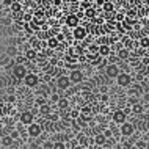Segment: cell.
Listing matches in <instances>:
<instances>
[{
    "label": "cell",
    "instance_id": "cell-1",
    "mask_svg": "<svg viewBox=\"0 0 149 149\" xmlns=\"http://www.w3.org/2000/svg\"><path fill=\"white\" fill-rule=\"evenodd\" d=\"M116 83H118L119 86L126 88L132 83V75L129 74V72H119V75L116 77Z\"/></svg>",
    "mask_w": 149,
    "mask_h": 149
},
{
    "label": "cell",
    "instance_id": "cell-2",
    "mask_svg": "<svg viewBox=\"0 0 149 149\" xmlns=\"http://www.w3.org/2000/svg\"><path fill=\"white\" fill-rule=\"evenodd\" d=\"M27 74H29V71H27L25 64H14V68H13V75H14V79L24 80V77H25Z\"/></svg>",
    "mask_w": 149,
    "mask_h": 149
},
{
    "label": "cell",
    "instance_id": "cell-3",
    "mask_svg": "<svg viewBox=\"0 0 149 149\" xmlns=\"http://www.w3.org/2000/svg\"><path fill=\"white\" fill-rule=\"evenodd\" d=\"M38 83H39V79L36 74H33V72H29V74L24 77V85L29 86V88H35Z\"/></svg>",
    "mask_w": 149,
    "mask_h": 149
},
{
    "label": "cell",
    "instance_id": "cell-4",
    "mask_svg": "<svg viewBox=\"0 0 149 149\" xmlns=\"http://www.w3.org/2000/svg\"><path fill=\"white\" fill-rule=\"evenodd\" d=\"M29 135L31 136V138H38L39 135L42 134V126L41 124H36V123H31L30 126H29Z\"/></svg>",
    "mask_w": 149,
    "mask_h": 149
},
{
    "label": "cell",
    "instance_id": "cell-5",
    "mask_svg": "<svg viewBox=\"0 0 149 149\" xmlns=\"http://www.w3.org/2000/svg\"><path fill=\"white\" fill-rule=\"evenodd\" d=\"M119 130H121V135H123V136H130L132 134H134V130H135V126L132 123H127V121H126V123L121 124Z\"/></svg>",
    "mask_w": 149,
    "mask_h": 149
},
{
    "label": "cell",
    "instance_id": "cell-6",
    "mask_svg": "<svg viewBox=\"0 0 149 149\" xmlns=\"http://www.w3.org/2000/svg\"><path fill=\"white\" fill-rule=\"evenodd\" d=\"M119 68H118V64H108V66L105 68V75L108 79H116L119 75Z\"/></svg>",
    "mask_w": 149,
    "mask_h": 149
},
{
    "label": "cell",
    "instance_id": "cell-7",
    "mask_svg": "<svg viewBox=\"0 0 149 149\" xmlns=\"http://www.w3.org/2000/svg\"><path fill=\"white\" fill-rule=\"evenodd\" d=\"M69 86H71V79L68 75H60L57 79V88H60V90H68Z\"/></svg>",
    "mask_w": 149,
    "mask_h": 149
},
{
    "label": "cell",
    "instance_id": "cell-8",
    "mask_svg": "<svg viewBox=\"0 0 149 149\" xmlns=\"http://www.w3.org/2000/svg\"><path fill=\"white\" fill-rule=\"evenodd\" d=\"M69 79H71V83H80L83 80V72L80 69H74L69 74Z\"/></svg>",
    "mask_w": 149,
    "mask_h": 149
},
{
    "label": "cell",
    "instance_id": "cell-9",
    "mask_svg": "<svg viewBox=\"0 0 149 149\" xmlns=\"http://www.w3.org/2000/svg\"><path fill=\"white\" fill-rule=\"evenodd\" d=\"M126 119H127V113H124V110H116L113 113V121L116 124L126 123Z\"/></svg>",
    "mask_w": 149,
    "mask_h": 149
},
{
    "label": "cell",
    "instance_id": "cell-10",
    "mask_svg": "<svg viewBox=\"0 0 149 149\" xmlns=\"http://www.w3.org/2000/svg\"><path fill=\"white\" fill-rule=\"evenodd\" d=\"M72 35H74V38L79 39V41H80V39H85V38H86V29H85V27L77 25V27L74 29V33H72Z\"/></svg>",
    "mask_w": 149,
    "mask_h": 149
},
{
    "label": "cell",
    "instance_id": "cell-11",
    "mask_svg": "<svg viewBox=\"0 0 149 149\" xmlns=\"http://www.w3.org/2000/svg\"><path fill=\"white\" fill-rule=\"evenodd\" d=\"M33 123V113L31 111H24L21 115V124L24 126H30V124Z\"/></svg>",
    "mask_w": 149,
    "mask_h": 149
},
{
    "label": "cell",
    "instance_id": "cell-12",
    "mask_svg": "<svg viewBox=\"0 0 149 149\" xmlns=\"http://www.w3.org/2000/svg\"><path fill=\"white\" fill-rule=\"evenodd\" d=\"M66 25L72 27V29H75V27L79 25V16L77 14H69L66 17Z\"/></svg>",
    "mask_w": 149,
    "mask_h": 149
},
{
    "label": "cell",
    "instance_id": "cell-13",
    "mask_svg": "<svg viewBox=\"0 0 149 149\" xmlns=\"http://www.w3.org/2000/svg\"><path fill=\"white\" fill-rule=\"evenodd\" d=\"M99 55L100 57H108L111 55V47L108 44H100L99 46Z\"/></svg>",
    "mask_w": 149,
    "mask_h": 149
},
{
    "label": "cell",
    "instance_id": "cell-14",
    "mask_svg": "<svg viewBox=\"0 0 149 149\" xmlns=\"http://www.w3.org/2000/svg\"><path fill=\"white\" fill-rule=\"evenodd\" d=\"M143 105L141 104H134V105H132V113L134 115H136V116H141L143 115Z\"/></svg>",
    "mask_w": 149,
    "mask_h": 149
},
{
    "label": "cell",
    "instance_id": "cell-15",
    "mask_svg": "<svg viewBox=\"0 0 149 149\" xmlns=\"http://www.w3.org/2000/svg\"><path fill=\"white\" fill-rule=\"evenodd\" d=\"M130 57V50L129 49H119L118 50V58L119 60H129Z\"/></svg>",
    "mask_w": 149,
    "mask_h": 149
},
{
    "label": "cell",
    "instance_id": "cell-16",
    "mask_svg": "<svg viewBox=\"0 0 149 149\" xmlns=\"http://www.w3.org/2000/svg\"><path fill=\"white\" fill-rule=\"evenodd\" d=\"M94 143L99 144V146H102V144L107 143V136L104 135V134H97V135L94 136Z\"/></svg>",
    "mask_w": 149,
    "mask_h": 149
},
{
    "label": "cell",
    "instance_id": "cell-17",
    "mask_svg": "<svg viewBox=\"0 0 149 149\" xmlns=\"http://www.w3.org/2000/svg\"><path fill=\"white\" fill-rule=\"evenodd\" d=\"M5 54L8 55V57H16V55H17V49H16L14 46H8Z\"/></svg>",
    "mask_w": 149,
    "mask_h": 149
},
{
    "label": "cell",
    "instance_id": "cell-18",
    "mask_svg": "<svg viewBox=\"0 0 149 149\" xmlns=\"http://www.w3.org/2000/svg\"><path fill=\"white\" fill-rule=\"evenodd\" d=\"M13 141H14V140L13 138H11V135H5V136H3V138H2V144H3V146H11V144H13Z\"/></svg>",
    "mask_w": 149,
    "mask_h": 149
},
{
    "label": "cell",
    "instance_id": "cell-19",
    "mask_svg": "<svg viewBox=\"0 0 149 149\" xmlns=\"http://www.w3.org/2000/svg\"><path fill=\"white\" fill-rule=\"evenodd\" d=\"M57 104H58V108H60V110H66V108H68V105H69V102H68V99H64V97H61V99H60Z\"/></svg>",
    "mask_w": 149,
    "mask_h": 149
},
{
    "label": "cell",
    "instance_id": "cell-20",
    "mask_svg": "<svg viewBox=\"0 0 149 149\" xmlns=\"http://www.w3.org/2000/svg\"><path fill=\"white\" fill-rule=\"evenodd\" d=\"M104 10H105L107 13L113 11V3H111V2H105V3H104Z\"/></svg>",
    "mask_w": 149,
    "mask_h": 149
},
{
    "label": "cell",
    "instance_id": "cell-21",
    "mask_svg": "<svg viewBox=\"0 0 149 149\" xmlns=\"http://www.w3.org/2000/svg\"><path fill=\"white\" fill-rule=\"evenodd\" d=\"M54 149H66V144L63 141H55L54 143Z\"/></svg>",
    "mask_w": 149,
    "mask_h": 149
},
{
    "label": "cell",
    "instance_id": "cell-22",
    "mask_svg": "<svg viewBox=\"0 0 149 149\" xmlns=\"http://www.w3.org/2000/svg\"><path fill=\"white\" fill-rule=\"evenodd\" d=\"M146 143H148V141H143V140H140V141H136L135 148H136V149H146Z\"/></svg>",
    "mask_w": 149,
    "mask_h": 149
},
{
    "label": "cell",
    "instance_id": "cell-23",
    "mask_svg": "<svg viewBox=\"0 0 149 149\" xmlns=\"http://www.w3.org/2000/svg\"><path fill=\"white\" fill-rule=\"evenodd\" d=\"M140 46L144 47V49L149 47V38H141V39H140Z\"/></svg>",
    "mask_w": 149,
    "mask_h": 149
},
{
    "label": "cell",
    "instance_id": "cell-24",
    "mask_svg": "<svg viewBox=\"0 0 149 149\" xmlns=\"http://www.w3.org/2000/svg\"><path fill=\"white\" fill-rule=\"evenodd\" d=\"M79 138H80V140H79V144H82V146L85 148L86 144H88V138H86V136H83V135H80Z\"/></svg>",
    "mask_w": 149,
    "mask_h": 149
},
{
    "label": "cell",
    "instance_id": "cell-25",
    "mask_svg": "<svg viewBox=\"0 0 149 149\" xmlns=\"http://www.w3.org/2000/svg\"><path fill=\"white\" fill-rule=\"evenodd\" d=\"M39 111H41L42 115H47V111H50V108L47 104H44V105H41V108H39Z\"/></svg>",
    "mask_w": 149,
    "mask_h": 149
},
{
    "label": "cell",
    "instance_id": "cell-26",
    "mask_svg": "<svg viewBox=\"0 0 149 149\" xmlns=\"http://www.w3.org/2000/svg\"><path fill=\"white\" fill-rule=\"evenodd\" d=\"M27 58H30V60H33V58H36V50H27Z\"/></svg>",
    "mask_w": 149,
    "mask_h": 149
},
{
    "label": "cell",
    "instance_id": "cell-27",
    "mask_svg": "<svg viewBox=\"0 0 149 149\" xmlns=\"http://www.w3.org/2000/svg\"><path fill=\"white\" fill-rule=\"evenodd\" d=\"M57 46H58V39L50 38V39H49V47H57Z\"/></svg>",
    "mask_w": 149,
    "mask_h": 149
},
{
    "label": "cell",
    "instance_id": "cell-28",
    "mask_svg": "<svg viewBox=\"0 0 149 149\" xmlns=\"http://www.w3.org/2000/svg\"><path fill=\"white\" fill-rule=\"evenodd\" d=\"M8 58H10V57H8L6 54L3 55V57H0V66H5V64H6V61H8Z\"/></svg>",
    "mask_w": 149,
    "mask_h": 149
},
{
    "label": "cell",
    "instance_id": "cell-29",
    "mask_svg": "<svg viewBox=\"0 0 149 149\" xmlns=\"http://www.w3.org/2000/svg\"><path fill=\"white\" fill-rule=\"evenodd\" d=\"M91 113V108L90 107H85V108H82V116H88Z\"/></svg>",
    "mask_w": 149,
    "mask_h": 149
},
{
    "label": "cell",
    "instance_id": "cell-30",
    "mask_svg": "<svg viewBox=\"0 0 149 149\" xmlns=\"http://www.w3.org/2000/svg\"><path fill=\"white\" fill-rule=\"evenodd\" d=\"M11 10L13 11H16V13H17V11H21V5H19V3H13V5H11Z\"/></svg>",
    "mask_w": 149,
    "mask_h": 149
},
{
    "label": "cell",
    "instance_id": "cell-31",
    "mask_svg": "<svg viewBox=\"0 0 149 149\" xmlns=\"http://www.w3.org/2000/svg\"><path fill=\"white\" fill-rule=\"evenodd\" d=\"M88 17H94V14H96V11L93 10V8H90V10H86V13H85Z\"/></svg>",
    "mask_w": 149,
    "mask_h": 149
},
{
    "label": "cell",
    "instance_id": "cell-32",
    "mask_svg": "<svg viewBox=\"0 0 149 149\" xmlns=\"http://www.w3.org/2000/svg\"><path fill=\"white\" fill-rule=\"evenodd\" d=\"M10 135H11V138H13V140H16V138L19 136V130H13Z\"/></svg>",
    "mask_w": 149,
    "mask_h": 149
},
{
    "label": "cell",
    "instance_id": "cell-33",
    "mask_svg": "<svg viewBox=\"0 0 149 149\" xmlns=\"http://www.w3.org/2000/svg\"><path fill=\"white\" fill-rule=\"evenodd\" d=\"M3 3H5L6 6H11V5H13V3H14V2H13V0H3Z\"/></svg>",
    "mask_w": 149,
    "mask_h": 149
},
{
    "label": "cell",
    "instance_id": "cell-34",
    "mask_svg": "<svg viewBox=\"0 0 149 149\" xmlns=\"http://www.w3.org/2000/svg\"><path fill=\"white\" fill-rule=\"evenodd\" d=\"M49 119H52V121H57V119H58V116H57V115H50V116H49Z\"/></svg>",
    "mask_w": 149,
    "mask_h": 149
},
{
    "label": "cell",
    "instance_id": "cell-35",
    "mask_svg": "<svg viewBox=\"0 0 149 149\" xmlns=\"http://www.w3.org/2000/svg\"><path fill=\"white\" fill-rule=\"evenodd\" d=\"M44 104H46V100H44V99H38V105H44Z\"/></svg>",
    "mask_w": 149,
    "mask_h": 149
},
{
    "label": "cell",
    "instance_id": "cell-36",
    "mask_svg": "<svg viewBox=\"0 0 149 149\" xmlns=\"http://www.w3.org/2000/svg\"><path fill=\"white\" fill-rule=\"evenodd\" d=\"M52 100H55V102H58V100H60V97H58L57 94H54V96H52Z\"/></svg>",
    "mask_w": 149,
    "mask_h": 149
},
{
    "label": "cell",
    "instance_id": "cell-37",
    "mask_svg": "<svg viewBox=\"0 0 149 149\" xmlns=\"http://www.w3.org/2000/svg\"><path fill=\"white\" fill-rule=\"evenodd\" d=\"M72 149H85V148H83L82 144H77V146H74V148H72Z\"/></svg>",
    "mask_w": 149,
    "mask_h": 149
},
{
    "label": "cell",
    "instance_id": "cell-38",
    "mask_svg": "<svg viewBox=\"0 0 149 149\" xmlns=\"http://www.w3.org/2000/svg\"><path fill=\"white\" fill-rule=\"evenodd\" d=\"M71 116H72V118H77V116H79V113H77V111H72V113H71Z\"/></svg>",
    "mask_w": 149,
    "mask_h": 149
},
{
    "label": "cell",
    "instance_id": "cell-39",
    "mask_svg": "<svg viewBox=\"0 0 149 149\" xmlns=\"http://www.w3.org/2000/svg\"><path fill=\"white\" fill-rule=\"evenodd\" d=\"M143 99L146 100V102H149V94H144V96H143Z\"/></svg>",
    "mask_w": 149,
    "mask_h": 149
},
{
    "label": "cell",
    "instance_id": "cell-40",
    "mask_svg": "<svg viewBox=\"0 0 149 149\" xmlns=\"http://www.w3.org/2000/svg\"><path fill=\"white\" fill-rule=\"evenodd\" d=\"M146 149H149V140H148V143H146Z\"/></svg>",
    "mask_w": 149,
    "mask_h": 149
},
{
    "label": "cell",
    "instance_id": "cell-41",
    "mask_svg": "<svg viewBox=\"0 0 149 149\" xmlns=\"http://www.w3.org/2000/svg\"><path fill=\"white\" fill-rule=\"evenodd\" d=\"M135 149H136V148H135Z\"/></svg>",
    "mask_w": 149,
    "mask_h": 149
}]
</instances>
